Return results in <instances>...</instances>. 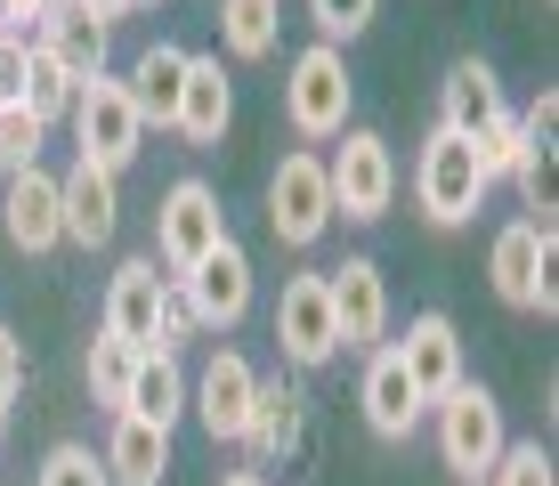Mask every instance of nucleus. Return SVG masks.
<instances>
[{"label":"nucleus","mask_w":559,"mask_h":486,"mask_svg":"<svg viewBox=\"0 0 559 486\" xmlns=\"http://www.w3.org/2000/svg\"><path fill=\"white\" fill-rule=\"evenodd\" d=\"M41 486H114V478H106V462L90 454V446H49Z\"/></svg>","instance_id":"33"},{"label":"nucleus","mask_w":559,"mask_h":486,"mask_svg":"<svg viewBox=\"0 0 559 486\" xmlns=\"http://www.w3.org/2000/svg\"><path fill=\"white\" fill-rule=\"evenodd\" d=\"M349 97H357L349 57L333 42H308L293 57V73H284V122H293V139H308V146L341 139V130H349Z\"/></svg>","instance_id":"2"},{"label":"nucleus","mask_w":559,"mask_h":486,"mask_svg":"<svg viewBox=\"0 0 559 486\" xmlns=\"http://www.w3.org/2000/svg\"><path fill=\"white\" fill-rule=\"evenodd\" d=\"M16 398H25V341L0 324V414H9Z\"/></svg>","instance_id":"35"},{"label":"nucleus","mask_w":559,"mask_h":486,"mask_svg":"<svg viewBox=\"0 0 559 486\" xmlns=\"http://www.w3.org/2000/svg\"><path fill=\"white\" fill-rule=\"evenodd\" d=\"M308 16H317V33L341 49V42H357V33L381 16V0H308Z\"/></svg>","instance_id":"31"},{"label":"nucleus","mask_w":559,"mask_h":486,"mask_svg":"<svg viewBox=\"0 0 559 486\" xmlns=\"http://www.w3.org/2000/svg\"><path fill=\"white\" fill-rule=\"evenodd\" d=\"M243 454H252V471H293V462L308 454V389L293 374L260 381L252 389V422H243Z\"/></svg>","instance_id":"8"},{"label":"nucleus","mask_w":559,"mask_h":486,"mask_svg":"<svg viewBox=\"0 0 559 486\" xmlns=\"http://www.w3.org/2000/svg\"><path fill=\"white\" fill-rule=\"evenodd\" d=\"M430 414H438V454H447V471H454L462 486H478V478L495 471V454L511 446L503 405H495V389H478V381H454Z\"/></svg>","instance_id":"4"},{"label":"nucleus","mask_w":559,"mask_h":486,"mask_svg":"<svg viewBox=\"0 0 559 486\" xmlns=\"http://www.w3.org/2000/svg\"><path fill=\"white\" fill-rule=\"evenodd\" d=\"M73 90H82V82H73V73L57 66L41 42H25V90H16V106H25L41 130H57V122L73 114Z\"/></svg>","instance_id":"26"},{"label":"nucleus","mask_w":559,"mask_h":486,"mask_svg":"<svg viewBox=\"0 0 559 486\" xmlns=\"http://www.w3.org/2000/svg\"><path fill=\"white\" fill-rule=\"evenodd\" d=\"M252 389H260V374L236 357V348H219V357L203 365V381H187V398H195L211 446H236L243 438V422H252Z\"/></svg>","instance_id":"16"},{"label":"nucleus","mask_w":559,"mask_h":486,"mask_svg":"<svg viewBox=\"0 0 559 486\" xmlns=\"http://www.w3.org/2000/svg\"><path fill=\"white\" fill-rule=\"evenodd\" d=\"M478 170H487V187L495 179H511V163H519V146H527V130H519V114H503V122H495V130H478Z\"/></svg>","instance_id":"32"},{"label":"nucleus","mask_w":559,"mask_h":486,"mask_svg":"<svg viewBox=\"0 0 559 486\" xmlns=\"http://www.w3.org/2000/svg\"><path fill=\"white\" fill-rule=\"evenodd\" d=\"M503 82H495L487 57H454L447 82H438V130H454V139H478V130L503 122Z\"/></svg>","instance_id":"18"},{"label":"nucleus","mask_w":559,"mask_h":486,"mask_svg":"<svg viewBox=\"0 0 559 486\" xmlns=\"http://www.w3.org/2000/svg\"><path fill=\"white\" fill-rule=\"evenodd\" d=\"M519 130H527V146H519L511 179H519V203H527V227L559 236V220H551V130H559V90L535 97V106L519 114Z\"/></svg>","instance_id":"19"},{"label":"nucleus","mask_w":559,"mask_h":486,"mask_svg":"<svg viewBox=\"0 0 559 486\" xmlns=\"http://www.w3.org/2000/svg\"><path fill=\"white\" fill-rule=\"evenodd\" d=\"M163 292H170V276H154V260H122V268H114V284H106V333L122 348H139V357H154Z\"/></svg>","instance_id":"17"},{"label":"nucleus","mask_w":559,"mask_h":486,"mask_svg":"<svg viewBox=\"0 0 559 486\" xmlns=\"http://www.w3.org/2000/svg\"><path fill=\"white\" fill-rule=\"evenodd\" d=\"M276 348L293 374H317V365L341 357V333H333V300H324V276H293L276 300Z\"/></svg>","instance_id":"12"},{"label":"nucleus","mask_w":559,"mask_h":486,"mask_svg":"<svg viewBox=\"0 0 559 486\" xmlns=\"http://www.w3.org/2000/svg\"><path fill=\"white\" fill-rule=\"evenodd\" d=\"M267 227H276V244H324V227H333V187H324V154L293 146L276 163V179H267Z\"/></svg>","instance_id":"6"},{"label":"nucleus","mask_w":559,"mask_h":486,"mask_svg":"<svg viewBox=\"0 0 559 486\" xmlns=\"http://www.w3.org/2000/svg\"><path fill=\"white\" fill-rule=\"evenodd\" d=\"M187 292V308H195V324L203 333H236L243 317H252V251H243L236 236H227L211 260H195L187 276H170Z\"/></svg>","instance_id":"9"},{"label":"nucleus","mask_w":559,"mask_h":486,"mask_svg":"<svg viewBox=\"0 0 559 486\" xmlns=\"http://www.w3.org/2000/svg\"><path fill=\"white\" fill-rule=\"evenodd\" d=\"M82 9H90V16H98V25L114 33V16H122V9H130V0H82Z\"/></svg>","instance_id":"38"},{"label":"nucleus","mask_w":559,"mask_h":486,"mask_svg":"<svg viewBox=\"0 0 559 486\" xmlns=\"http://www.w3.org/2000/svg\"><path fill=\"white\" fill-rule=\"evenodd\" d=\"M41 146H49V130L33 122L25 106H0V170H9V179H16V170H33V163H41Z\"/></svg>","instance_id":"30"},{"label":"nucleus","mask_w":559,"mask_h":486,"mask_svg":"<svg viewBox=\"0 0 559 486\" xmlns=\"http://www.w3.org/2000/svg\"><path fill=\"white\" fill-rule=\"evenodd\" d=\"M219 486H267V478H260V471H227Z\"/></svg>","instance_id":"39"},{"label":"nucleus","mask_w":559,"mask_h":486,"mask_svg":"<svg viewBox=\"0 0 559 486\" xmlns=\"http://www.w3.org/2000/svg\"><path fill=\"white\" fill-rule=\"evenodd\" d=\"M16 90H25V33L0 42V106H16Z\"/></svg>","instance_id":"36"},{"label":"nucleus","mask_w":559,"mask_h":486,"mask_svg":"<svg viewBox=\"0 0 559 486\" xmlns=\"http://www.w3.org/2000/svg\"><path fill=\"white\" fill-rule=\"evenodd\" d=\"M324 187H333V220H357V227H373V220H390V203H397V154L381 130H341V146H333V163H324Z\"/></svg>","instance_id":"3"},{"label":"nucleus","mask_w":559,"mask_h":486,"mask_svg":"<svg viewBox=\"0 0 559 486\" xmlns=\"http://www.w3.org/2000/svg\"><path fill=\"white\" fill-rule=\"evenodd\" d=\"M82 374H90V398H98L106 414H122L130 374H139V348H122L114 333H98V341H90V357H82Z\"/></svg>","instance_id":"28"},{"label":"nucleus","mask_w":559,"mask_h":486,"mask_svg":"<svg viewBox=\"0 0 559 486\" xmlns=\"http://www.w3.org/2000/svg\"><path fill=\"white\" fill-rule=\"evenodd\" d=\"M0 227H9L16 251H57V244H66V220H57V179H49L41 163L9 179V194H0Z\"/></svg>","instance_id":"21"},{"label":"nucleus","mask_w":559,"mask_h":486,"mask_svg":"<svg viewBox=\"0 0 559 486\" xmlns=\"http://www.w3.org/2000/svg\"><path fill=\"white\" fill-rule=\"evenodd\" d=\"M357 405H365V430H373L381 446H406L421 430V389L406 381V365H397V348L381 341V348H365V389H357Z\"/></svg>","instance_id":"13"},{"label":"nucleus","mask_w":559,"mask_h":486,"mask_svg":"<svg viewBox=\"0 0 559 486\" xmlns=\"http://www.w3.org/2000/svg\"><path fill=\"white\" fill-rule=\"evenodd\" d=\"M66 122H73V163L114 170V179H122V170L139 163V146H146V122H139V106H130L122 73H90V82L73 90Z\"/></svg>","instance_id":"1"},{"label":"nucleus","mask_w":559,"mask_h":486,"mask_svg":"<svg viewBox=\"0 0 559 486\" xmlns=\"http://www.w3.org/2000/svg\"><path fill=\"white\" fill-rule=\"evenodd\" d=\"M276 33H284V0H219V42H227V57L260 66V57L276 49Z\"/></svg>","instance_id":"27"},{"label":"nucleus","mask_w":559,"mask_h":486,"mask_svg":"<svg viewBox=\"0 0 559 486\" xmlns=\"http://www.w3.org/2000/svg\"><path fill=\"white\" fill-rule=\"evenodd\" d=\"M130 9H154V0H130Z\"/></svg>","instance_id":"40"},{"label":"nucleus","mask_w":559,"mask_h":486,"mask_svg":"<svg viewBox=\"0 0 559 486\" xmlns=\"http://www.w3.org/2000/svg\"><path fill=\"white\" fill-rule=\"evenodd\" d=\"M227 122H236V82L219 73V57H187V90H179L170 130H179L187 146H219Z\"/></svg>","instance_id":"20"},{"label":"nucleus","mask_w":559,"mask_h":486,"mask_svg":"<svg viewBox=\"0 0 559 486\" xmlns=\"http://www.w3.org/2000/svg\"><path fill=\"white\" fill-rule=\"evenodd\" d=\"M98 462H106V478H114V486H163V478H170V430L114 414V446H106Z\"/></svg>","instance_id":"24"},{"label":"nucleus","mask_w":559,"mask_h":486,"mask_svg":"<svg viewBox=\"0 0 559 486\" xmlns=\"http://www.w3.org/2000/svg\"><path fill=\"white\" fill-rule=\"evenodd\" d=\"M57 220H66V244L73 251H106L114 227H122V187H114V170L73 163L66 179H57Z\"/></svg>","instance_id":"15"},{"label":"nucleus","mask_w":559,"mask_h":486,"mask_svg":"<svg viewBox=\"0 0 559 486\" xmlns=\"http://www.w3.org/2000/svg\"><path fill=\"white\" fill-rule=\"evenodd\" d=\"M324 300H333L341 348H381V333H390V276H381V260L324 268Z\"/></svg>","instance_id":"11"},{"label":"nucleus","mask_w":559,"mask_h":486,"mask_svg":"<svg viewBox=\"0 0 559 486\" xmlns=\"http://www.w3.org/2000/svg\"><path fill=\"white\" fill-rule=\"evenodd\" d=\"M122 414H130V422H154V430H170V422L187 414V374H179V357H163V348H154V357H139Z\"/></svg>","instance_id":"25"},{"label":"nucleus","mask_w":559,"mask_h":486,"mask_svg":"<svg viewBox=\"0 0 559 486\" xmlns=\"http://www.w3.org/2000/svg\"><path fill=\"white\" fill-rule=\"evenodd\" d=\"M41 9H49V0H9V25H16V33H25V25H41Z\"/></svg>","instance_id":"37"},{"label":"nucleus","mask_w":559,"mask_h":486,"mask_svg":"<svg viewBox=\"0 0 559 486\" xmlns=\"http://www.w3.org/2000/svg\"><path fill=\"white\" fill-rule=\"evenodd\" d=\"M57 66L73 73V82H90V73H106V25L82 9V0H49L41 9V33H33Z\"/></svg>","instance_id":"23"},{"label":"nucleus","mask_w":559,"mask_h":486,"mask_svg":"<svg viewBox=\"0 0 559 486\" xmlns=\"http://www.w3.org/2000/svg\"><path fill=\"white\" fill-rule=\"evenodd\" d=\"M390 348H397V365H406V381L421 389V405H438L454 381H471L462 374V333H454L447 308H421L406 324V341H390Z\"/></svg>","instance_id":"14"},{"label":"nucleus","mask_w":559,"mask_h":486,"mask_svg":"<svg viewBox=\"0 0 559 486\" xmlns=\"http://www.w3.org/2000/svg\"><path fill=\"white\" fill-rule=\"evenodd\" d=\"M478 486H559V471H551V446L544 438H527V446H503V454H495V471L478 478Z\"/></svg>","instance_id":"29"},{"label":"nucleus","mask_w":559,"mask_h":486,"mask_svg":"<svg viewBox=\"0 0 559 486\" xmlns=\"http://www.w3.org/2000/svg\"><path fill=\"white\" fill-rule=\"evenodd\" d=\"M414 203H421V220H430V227L478 220V203H487L478 146L454 139V130H430V146H421V163H414Z\"/></svg>","instance_id":"5"},{"label":"nucleus","mask_w":559,"mask_h":486,"mask_svg":"<svg viewBox=\"0 0 559 486\" xmlns=\"http://www.w3.org/2000/svg\"><path fill=\"white\" fill-rule=\"evenodd\" d=\"M203 324H195V308H187V292L170 284L163 292V324H154V348H163V357H179V341H195Z\"/></svg>","instance_id":"34"},{"label":"nucleus","mask_w":559,"mask_h":486,"mask_svg":"<svg viewBox=\"0 0 559 486\" xmlns=\"http://www.w3.org/2000/svg\"><path fill=\"white\" fill-rule=\"evenodd\" d=\"M551 251H559V236H544V227H527V220L495 236L487 276H495V292H503V308H527V317H551V308H559V292H551Z\"/></svg>","instance_id":"10"},{"label":"nucleus","mask_w":559,"mask_h":486,"mask_svg":"<svg viewBox=\"0 0 559 486\" xmlns=\"http://www.w3.org/2000/svg\"><path fill=\"white\" fill-rule=\"evenodd\" d=\"M219 244H227L219 194H211L203 179H179V187L163 194V211H154V251H163V276H187V268L211 260Z\"/></svg>","instance_id":"7"},{"label":"nucleus","mask_w":559,"mask_h":486,"mask_svg":"<svg viewBox=\"0 0 559 486\" xmlns=\"http://www.w3.org/2000/svg\"><path fill=\"white\" fill-rule=\"evenodd\" d=\"M187 57H195V49L154 42V49H139V66L122 73V90H130V106H139L146 130H170V114H179V90H187Z\"/></svg>","instance_id":"22"}]
</instances>
